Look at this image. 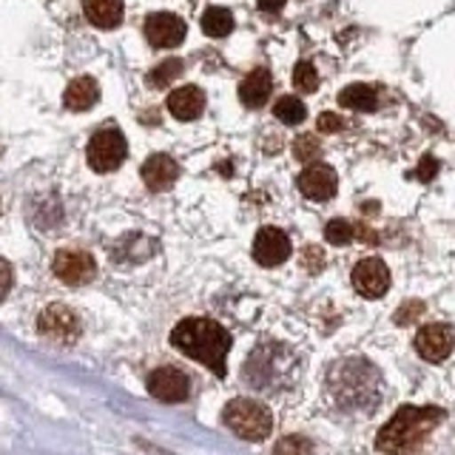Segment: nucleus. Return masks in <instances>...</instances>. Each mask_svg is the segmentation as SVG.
Masks as SVG:
<instances>
[{
	"instance_id": "1",
	"label": "nucleus",
	"mask_w": 455,
	"mask_h": 455,
	"mask_svg": "<svg viewBox=\"0 0 455 455\" xmlns=\"http://www.w3.org/2000/svg\"><path fill=\"white\" fill-rule=\"evenodd\" d=\"M171 345L180 353L196 359L199 364H205L208 370H213L220 379L228 373L225 355L231 350V333H228L220 322L203 319V316L182 319L174 331H171Z\"/></svg>"
},
{
	"instance_id": "2",
	"label": "nucleus",
	"mask_w": 455,
	"mask_h": 455,
	"mask_svg": "<svg viewBox=\"0 0 455 455\" xmlns=\"http://www.w3.org/2000/svg\"><path fill=\"white\" fill-rule=\"evenodd\" d=\"M441 421H444V410L441 407H412V404L398 407L395 416L381 427V433L376 438V450L387 455L416 452Z\"/></svg>"
},
{
	"instance_id": "3",
	"label": "nucleus",
	"mask_w": 455,
	"mask_h": 455,
	"mask_svg": "<svg viewBox=\"0 0 455 455\" xmlns=\"http://www.w3.org/2000/svg\"><path fill=\"white\" fill-rule=\"evenodd\" d=\"M327 381H331V393L336 398V404L345 410H367L379 404L381 398V379L376 373V367L362 359L339 362L331 370V379Z\"/></svg>"
},
{
	"instance_id": "4",
	"label": "nucleus",
	"mask_w": 455,
	"mask_h": 455,
	"mask_svg": "<svg viewBox=\"0 0 455 455\" xmlns=\"http://www.w3.org/2000/svg\"><path fill=\"white\" fill-rule=\"evenodd\" d=\"M222 421L234 435L245 438V441H262L270 435V430H274V416H270V410L259 402H253V398H234V402H228V407L222 412Z\"/></svg>"
},
{
	"instance_id": "5",
	"label": "nucleus",
	"mask_w": 455,
	"mask_h": 455,
	"mask_svg": "<svg viewBox=\"0 0 455 455\" xmlns=\"http://www.w3.org/2000/svg\"><path fill=\"white\" fill-rule=\"evenodd\" d=\"M125 137L120 128H100L89 140V165L97 174H108V171L120 168L125 160Z\"/></svg>"
},
{
	"instance_id": "6",
	"label": "nucleus",
	"mask_w": 455,
	"mask_h": 455,
	"mask_svg": "<svg viewBox=\"0 0 455 455\" xmlns=\"http://www.w3.org/2000/svg\"><path fill=\"white\" fill-rule=\"evenodd\" d=\"M37 331L46 339L57 341V345H71L80 336V322L75 316V310H68L66 305H52L40 313Z\"/></svg>"
},
{
	"instance_id": "7",
	"label": "nucleus",
	"mask_w": 455,
	"mask_h": 455,
	"mask_svg": "<svg viewBox=\"0 0 455 455\" xmlns=\"http://www.w3.org/2000/svg\"><path fill=\"white\" fill-rule=\"evenodd\" d=\"M148 393L156 402L177 404L191 395V379L177 367H160L148 376Z\"/></svg>"
},
{
	"instance_id": "8",
	"label": "nucleus",
	"mask_w": 455,
	"mask_h": 455,
	"mask_svg": "<svg viewBox=\"0 0 455 455\" xmlns=\"http://www.w3.org/2000/svg\"><path fill=\"white\" fill-rule=\"evenodd\" d=\"M52 267H54V276L66 284H85L97 274L92 253H85V251H60L54 256Z\"/></svg>"
},
{
	"instance_id": "9",
	"label": "nucleus",
	"mask_w": 455,
	"mask_h": 455,
	"mask_svg": "<svg viewBox=\"0 0 455 455\" xmlns=\"http://www.w3.org/2000/svg\"><path fill=\"white\" fill-rule=\"evenodd\" d=\"M296 188L302 191V196L313 199V203H327V199L336 196L339 177L331 165H310L299 174Z\"/></svg>"
},
{
	"instance_id": "10",
	"label": "nucleus",
	"mask_w": 455,
	"mask_h": 455,
	"mask_svg": "<svg viewBox=\"0 0 455 455\" xmlns=\"http://www.w3.org/2000/svg\"><path fill=\"white\" fill-rule=\"evenodd\" d=\"M291 256V239L279 228H262L253 239V259L262 267H276Z\"/></svg>"
},
{
	"instance_id": "11",
	"label": "nucleus",
	"mask_w": 455,
	"mask_h": 455,
	"mask_svg": "<svg viewBox=\"0 0 455 455\" xmlns=\"http://www.w3.org/2000/svg\"><path fill=\"white\" fill-rule=\"evenodd\" d=\"M353 288L364 299H381L390 288V270L381 259H362L353 267Z\"/></svg>"
},
{
	"instance_id": "12",
	"label": "nucleus",
	"mask_w": 455,
	"mask_h": 455,
	"mask_svg": "<svg viewBox=\"0 0 455 455\" xmlns=\"http://www.w3.org/2000/svg\"><path fill=\"white\" fill-rule=\"evenodd\" d=\"M185 32H188V28H185L182 18L168 12H156L146 20V37L156 49H177L185 40Z\"/></svg>"
},
{
	"instance_id": "13",
	"label": "nucleus",
	"mask_w": 455,
	"mask_h": 455,
	"mask_svg": "<svg viewBox=\"0 0 455 455\" xmlns=\"http://www.w3.org/2000/svg\"><path fill=\"white\" fill-rule=\"evenodd\" d=\"M455 347V333L447 324H427L416 333V350L427 362H444Z\"/></svg>"
},
{
	"instance_id": "14",
	"label": "nucleus",
	"mask_w": 455,
	"mask_h": 455,
	"mask_svg": "<svg viewBox=\"0 0 455 455\" xmlns=\"http://www.w3.org/2000/svg\"><path fill=\"white\" fill-rule=\"evenodd\" d=\"M168 111L174 114L177 120H182V123L196 120L199 114L205 111V94H203V89H196V85H182V89L171 92L168 94Z\"/></svg>"
},
{
	"instance_id": "15",
	"label": "nucleus",
	"mask_w": 455,
	"mask_h": 455,
	"mask_svg": "<svg viewBox=\"0 0 455 455\" xmlns=\"http://www.w3.org/2000/svg\"><path fill=\"white\" fill-rule=\"evenodd\" d=\"M177 174H180V165L171 160L168 154H154L146 160V165H142V182H146L151 191L171 188V185L177 182Z\"/></svg>"
},
{
	"instance_id": "16",
	"label": "nucleus",
	"mask_w": 455,
	"mask_h": 455,
	"mask_svg": "<svg viewBox=\"0 0 455 455\" xmlns=\"http://www.w3.org/2000/svg\"><path fill=\"white\" fill-rule=\"evenodd\" d=\"M270 92H274V77H270V71L265 68L251 71V75L239 83V100H242V106H248V108H262L270 100Z\"/></svg>"
},
{
	"instance_id": "17",
	"label": "nucleus",
	"mask_w": 455,
	"mask_h": 455,
	"mask_svg": "<svg viewBox=\"0 0 455 455\" xmlns=\"http://www.w3.org/2000/svg\"><path fill=\"white\" fill-rule=\"evenodd\" d=\"M83 12L97 28H114L123 20V0H83Z\"/></svg>"
},
{
	"instance_id": "18",
	"label": "nucleus",
	"mask_w": 455,
	"mask_h": 455,
	"mask_svg": "<svg viewBox=\"0 0 455 455\" xmlns=\"http://www.w3.org/2000/svg\"><path fill=\"white\" fill-rule=\"evenodd\" d=\"M100 100V85L92 77H77L75 83H68V89L63 94V103L71 111H89Z\"/></svg>"
},
{
	"instance_id": "19",
	"label": "nucleus",
	"mask_w": 455,
	"mask_h": 455,
	"mask_svg": "<svg viewBox=\"0 0 455 455\" xmlns=\"http://www.w3.org/2000/svg\"><path fill=\"white\" fill-rule=\"evenodd\" d=\"M339 103L353 111H376L379 108V92L367 83H353L339 92Z\"/></svg>"
},
{
	"instance_id": "20",
	"label": "nucleus",
	"mask_w": 455,
	"mask_h": 455,
	"mask_svg": "<svg viewBox=\"0 0 455 455\" xmlns=\"http://www.w3.org/2000/svg\"><path fill=\"white\" fill-rule=\"evenodd\" d=\"M203 32L208 37H217V40L228 37V35L234 32V14L228 12V9H222V6L205 9V14H203Z\"/></svg>"
},
{
	"instance_id": "21",
	"label": "nucleus",
	"mask_w": 455,
	"mask_h": 455,
	"mask_svg": "<svg viewBox=\"0 0 455 455\" xmlns=\"http://www.w3.org/2000/svg\"><path fill=\"white\" fill-rule=\"evenodd\" d=\"M274 114H276V120L284 125H299V123H305L307 108L299 97H279L276 106H274Z\"/></svg>"
},
{
	"instance_id": "22",
	"label": "nucleus",
	"mask_w": 455,
	"mask_h": 455,
	"mask_svg": "<svg viewBox=\"0 0 455 455\" xmlns=\"http://www.w3.org/2000/svg\"><path fill=\"white\" fill-rule=\"evenodd\" d=\"M180 75H182V60L171 57V60H163L160 66L151 71V75H148V85H151V89H165V85L174 83Z\"/></svg>"
},
{
	"instance_id": "23",
	"label": "nucleus",
	"mask_w": 455,
	"mask_h": 455,
	"mask_svg": "<svg viewBox=\"0 0 455 455\" xmlns=\"http://www.w3.org/2000/svg\"><path fill=\"white\" fill-rule=\"evenodd\" d=\"M293 85L302 94H313L319 89V71L310 60H299L296 68H293Z\"/></svg>"
},
{
	"instance_id": "24",
	"label": "nucleus",
	"mask_w": 455,
	"mask_h": 455,
	"mask_svg": "<svg viewBox=\"0 0 455 455\" xmlns=\"http://www.w3.org/2000/svg\"><path fill=\"white\" fill-rule=\"evenodd\" d=\"M324 239L331 245H347V242L355 239V228L347 220H331L324 225Z\"/></svg>"
},
{
	"instance_id": "25",
	"label": "nucleus",
	"mask_w": 455,
	"mask_h": 455,
	"mask_svg": "<svg viewBox=\"0 0 455 455\" xmlns=\"http://www.w3.org/2000/svg\"><path fill=\"white\" fill-rule=\"evenodd\" d=\"M274 455H313V441L305 438V435H284Z\"/></svg>"
},
{
	"instance_id": "26",
	"label": "nucleus",
	"mask_w": 455,
	"mask_h": 455,
	"mask_svg": "<svg viewBox=\"0 0 455 455\" xmlns=\"http://www.w3.org/2000/svg\"><path fill=\"white\" fill-rule=\"evenodd\" d=\"M319 140L313 137V134H302V137H296L293 142V156L299 163H310V160H316L319 156Z\"/></svg>"
},
{
	"instance_id": "27",
	"label": "nucleus",
	"mask_w": 455,
	"mask_h": 455,
	"mask_svg": "<svg viewBox=\"0 0 455 455\" xmlns=\"http://www.w3.org/2000/svg\"><path fill=\"white\" fill-rule=\"evenodd\" d=\"M316 125H319L322 134H336V132H341V128H345V120H341L339 114H333V111H324V114H319Z\"/></svg>"
},
{
	"instance_id": "28",
	"label": "nucleus",
	"mask_w": 455,
	"mask_h": 455,
	"mask_svg": "<svg viewBox=\"0 0 455 455\" xmlns=\"http://www.w3.org/2000/svg\"><path fill=\"white\" fill-rule=\"evenodd\" d=\"M438 160H435V156H430V154H427L424 156V160L416 165V171H412V174H416V180H421V182H430L435 174H438Z\"/></svg>"
},
{
	"instance_id": "29",
	"label": "nucleus",
	"mask_w": 455,
	"mask_h": 455,
	"mask_svg": "<svg viewBox=\"0 0 455 455\" xmlns=\"http://www.w3.org/2000/svg\"><path fill=\"white\" fill-rule=\"evenodd\" d=\"M421 313H424V305L421 302H404L402 310L395 313V322L398 324H410L416 316H421Z\"/></svg>"
},
{
	"instance_id": "30",
	"label": "nucleus",
	"mask_w": 455,
	"mask_h": 455,
	"mask_svg": "<svg viewBox=\"0 0 455 455\" xmlns=\"http://www.w3.org/2000/svg\"><path fill=\"white\" fill-rule=\"evenodd\" d=\"M302 265L310 270V274H319L322 265H324L322 251H319V248H305V259H302Z\"/></svg>"
},
{
	"instance_id": "31",
	"label": "nucleus",
	"mask_w": 455,
	"mask_h": 455,
	"mask_svg": "<svg viewBox=\"0 0 455 455\" xmlns=\"http://www.w3.org/2000/svg\"><path fill=\"white\" fill-rule=\"evenodd\" d=\"M12 288V267L6 259H0V299H4Z\"/></svg>"
},
{
	"instance_id": "32",
	"label": "nucleus",
	"mask_w": 455,
	"mask_h": 455,
	"mask_svg": "<svg viewBox=\"0 0 455 455\" xmlns=\"http://www.w3.org/2000/svg\"><path fill=\"white\" fill-rule=\"evenodd\" d=\"M288 0H256V6H259L262 12H279Z\"/></svg>"
}]
</instances>
